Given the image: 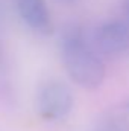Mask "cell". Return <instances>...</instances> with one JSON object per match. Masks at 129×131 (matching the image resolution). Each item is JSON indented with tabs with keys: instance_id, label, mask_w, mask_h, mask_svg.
Masks as SVG:
<instances>
[{
	"instance_id": "6da1fadb",
	"label": "cell",
	"mask_w": 129,
	"mask_h": 131,
	"mask_svg": "<svg viewBox=\"0 0 129 131\" xmlns=\"http://www.w3.org/2000/svg\"><path fill=\"white\" fill-rule=\"evenodd\" d=\"M62 63L70 79L85 90L99 89L106 76V67L90 47L79 28H68L61 37Z\"/></svg>"
},
{
	"instance_id": "7a4b0ae2",
	"label": "cell",
	"mask_w": 129,
	"mask_h": 131,
	"mask_svg": "<svg viewBox=\"0 0 129 131\" xmlns=\"http://www.w3.org/2000/svg\"><path fill=\"white\" fill-rule=\"evenodd\" d=\"M73 105V92L62 81H49L38 92L36 110L44 121H62L71 113Z\"/></svg>"
},
{
	"instance_id": "3957f363",
	"label": "cell",
	"mask_w": 129,
	"mask_h": 131,
	"mask_svg": "<svg viewBox=\"0 0 129 131\" xmlns=\"http://www.w3.org/2000/svg\"><path fill=\"white\" fill-rule=\"evenodd\" d=\"M96 47L108 57L122 55L129 49V26L125 20H112L100 25L94 35Z\"/></svg>"
},
{
	"instance_id": "277c9868",
	"label": "cell",
	"mask_w": 129,
	"mask_h": 131,
	"mask_svg": "<svg viewBox=\"0 0 129 131\" xmlns=\"http://www.w3.org/2000/svg\"><path fill=\"white\" fill-rule=\"evenodd\" d=\"M18 15L35 32L49 35L53 31L52 15L46 0H15Z\"/></svg>"
},
{
	"instance_id": "5b68a950",
	"label": "cell",
	"mask_w": 129,
	"mask_h": 131,
	"mask_svg": "<svg viewBox=\"0 0 129 131\" xmlns=\"http://www.w3.org/2000/svg\"><path fill=\"white\" fill-rule=\"evenodd\" d=\"M106 116L114 131H129V99L117 104Z\"/></svg>"
},
{
	"instance_id": "8992f818",
	"label": "cell",
	"mask_w": 129,
	"mask_h": 131,
	"mask_svg": "<svg viewBox=\"0 0 129 131\" xmlns=\"http://www.w3.org/2000/svg\"><path fill=\"white\" fill-rule=\"evenodd\" d=\"M91 131H114L112 127H111V124H109V119H108L106 113L103 116H100V119L96 122V125L93 127Z\"/></svg>"
},
{
	"instance_id": "52a82bcc",
	"label": "cell",
	"mask_w": 129,
	"mask_h": 131,
	"mask_svg": "<svg viewBox=\"0 0 129 131\" xmlns=\"http://www.w3.org/2000/svg\"><path fill=\"white\" fill-rule=\"evenodd\" d=\"M123 14H125V21L129 26V0H123Z\"/></svg>"
},
{
	"instance_id": "ba28073f",
	"label": "cell",
	"mask_w": 129,
	"mask_h": 131,
	"mask_svg": "<svg viewBox=\"0 0 129 131\" xmlns=\"http://www.w3.org/2000/svg\"><path fill=\"white\" fill-rule=\"evenodd\" d=\"M59 2H62V3H67V5H71V3H76L78 0H59Z\"/></svg>"
}]
</instances>
